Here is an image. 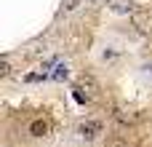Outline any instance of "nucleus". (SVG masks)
Returning a JSON list of instances; mask_svg holds the SVG:
<instances>
[{"instance_id": "obj_1", "label": "nucleus", "mask_w": 152, "mask_h": 147, "mask_svg": "<svg viewBox=\"0 0 152 147\" xmlns=\"http://www.w3.org/2000/svg\"><path fill=\"white\" fill-rule=\"evenodd\" d=\"M77 134H80L86 142H91V139H96V137L102 134V123H99V121H83V123L77 126Z\"/></svg>"}, {"instance_id": "obj_2", "label": "nucleus", "mask_w": 152, "mask_h": 147, "mask_svg": "<svg viewBox=\"0 0 152 147\" xmlns=\"http://www.w3.org/2000/svg\"><path fill=\"white\" fill-rule=\"evenodd\" d=\"M75 88H80V91L86 88V91H88V96H96V94H99V83H96L91 75H83V78L77 80V86H75Z\"/></svg>"}, {"instance_id": "obj_3", "label": "nucleus", "mask_w": 152, "mask_h": 147, "mask_svg": "<svg viewBox=\"0 0 152 147\" xmlns=\"http://www.w3.org/2000/svg\"><path fill=\"white\" fill-rule=\"evenodd\" d=\"M29 134L32 137H45L48 134V123L45 121H32L29 123Z\"/></svg>"}, {"instance_id": "obj_4", "label": "nucleus", "mask_w": 152, "mask_h": 147, "mask_svg": "<svg viewBox=\"0 0 152 147\" xmlns=\"http://www.w3.org/2000/svg\"><path fill=\"white\" fill-rule=\"evenodd\" d=\"M51 78H53V80H61V78H67V64H61V62H59V64H56V70L51 72Z\"/></svg>"}, {"instance_id": "obj_5", "label": "nucleus", "mask_w": 152, "mask_h": 147, "mask_svg": "<svg viewBox=\"0 0 152 147\" xmlns=\"http://www.w3.org/2000/svg\"><path fill=\"white\" fill-rule=\"evenodd\" d=\"M110 3H112L115 11H128L131 8V0H110Z\"/></svg>"}, {"instance_id": "obj_6", "label": "nucleus", "mask_w": 152, "mask_h": 147, "mask_svg": "<svg viewBox=\"0 0 152 147\" xmlns=\"http://www.w3.org/2000/svg\"><path fill=\"white\" fill-rule=\"evenodd\" d=\"M72 96H75V102H80V104H88V99H91V96H86L80 88H72Z\"/></svg>"}, {"instance_id": "obj_7", "label": "nucleus", "mask_w": 152, "mask_h": 147, "mask_svg": "<svg viewBox=\"0 0 152 147\" xmlns=\"http://www.w3.org/2000/svg\"><path fill=\"white\" fill-rule=\"evenodd\" d=\"M77 5H80V0H64V3H61V8H64V11H75Z\"/></svg>"}, {"instance_id": "obj_8", "label": "nucleus", "mask_w": 152, "mask_h": 147, "mask_svg": "<svg viewBox=\"0 0 152 147\" xmlns=\"http://www.w3.org/2000/svg\"><path fill=\"white\" fill-rule=\"evenodd\" d=\"M8 72H11V67H8V62H3L0 64V75H8Z\"/></svg>"}]
</instances>
